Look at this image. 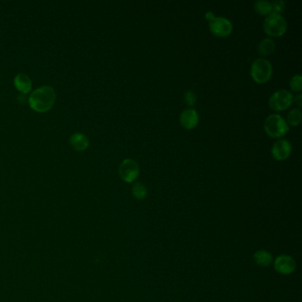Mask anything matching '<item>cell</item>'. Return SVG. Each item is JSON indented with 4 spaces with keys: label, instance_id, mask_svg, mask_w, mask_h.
I'll use <instances>...</instances> for the list:
<instances>
[{
    "label": "cell",
    "instance_id": "cell-1",
    "mask_svg": "<svg viewBox=\"0 0 302 302\" xmlns=\"http://www.w3.org/2000/svg\"><path fill=\"white\" fill-rule=\"evenodd\" d=\"M56 100V93L53 87L44 85L39 87L29 95V107L37 113H45L51 110Z\"/></svg>",
    "mask_w": 302,
    "mask_h": 302
},
{
    "label": "cell",
    "instance_id": "cell-2",
    "mask_svg": "<svg viewBox=\"0 0 302 302\" xmlns=\"http://www.w3.org/2000/svg\"><path fill=\"white\" fill-rule=\"evenodd\" d=\"M264 130L271 138H280L285 136L289 131V126L281 115L273 114L269 115L265 120Z\"/></svg>",
    "mask_w": 302,
    "mask_h": 302
},
{
    "label": "cell",
    "instance_id": "cell-3",
    "mask_svg": "<svg viewBox=\"0 0 302 302\" xmlns=\"http://www.w3.org/2000/svg\"><path fill=\"white\" fill-rule=\"evenodd\" d=\"M273 73L272 65L267 59L259 58L253 62L250 74L256 83L263 84L270 81Z\"/></svg>",
    "mask_w": 302,
    "mask_h": 302
},
{
    "label": "cell",
    "instance_id": "cell-4",
    "mask_svg": "<svg viewBox=\"0 0 302 302\" xmlns=\"http://www.w3.org/2000/svg\"><path fill=\"white\" fill-rule=\"evenodd\" d=\"M263 29L268 36L273 37L282 36L286 32L287 22L282 15L271 13L264 20Z\"/></svg>",
    "mask_w": 302,
    "mask_h": 302
},
{
    "label": "cell",
    "instance_id": "cell-5",
    "mask_svg": "<svg viewBox=\"0 0 302 302\" xmlns=\"http://www.w3.org/2000/svg\"><path fill=\"white\" fill-rule=\"evenodd\" d=\"M294 97L289 90H278L274 92L270 97L269 105L274 111L280 112L286 110L293 103Z\"/></svg>",
    "mask_w": 302,
    "mask_h": 302
},
{
    "label": "cell",
    "instance_id": "cell-6",
    "mask_svg": "<svg viewBox=\"0 0 302 302\" xmlns=\"http://www.w3.org/2000/svg\"><path fill=\"white\" fill-rule=\"evenodd\" d=\"M118 172L119 176L123 182L130 184L139 176L140 169L136 161L132 159H125L119 167Z\"/></svg>",
    "mask_w": 302,
    "mask_h": 302
},
{
    "label": "cell",
    "instance_id": "cell-7",
    "mask_svg": "<svg viewBox=\"0 0 302 302\" xmlns=\"http://www.w3.org/2000/svg\"><path fill=\"white\" fill-rule=\"evenodd\" d=\"M209 29L215 35L218 37H227L230 36L233 26L230 20L224 17H216L213 21L209 22Z\"/></svg>",
    "mask_w": 302,
    "mask_h": 302
},
{
    "label": "cell",
    "instance_id": "cell-8",
    "mask_svg": "<svg viewBox=\"0 0 302 302\" xmlns=\"http://www.w3.org/2000/svg\"><path fill=\"white\" fill-rule=\"evenodd\" d=\"M274 268L277 272L282 275H290L296 269L294 259L287 255L277 256L274 262Z\"/></svg>",
    "mask_w": 302,
    "mask_h": 302
},
{
    "label": "cell",
    "instance_id": "cell-9",
    "mask_svg": "<svg viewBox=\"0 0 302 302\" xmlns=\"http://www.w3.org/2000/svg\"><path fill=\"white\" fill-rule=\"evenodd\" d=\"M291 153V144L290 141L280 139L274 143L271 147V155L275 160L282 162L290 157Z\"/></svg>",
    "mask_w": 302,
    "mask_h": 302
},
{
    "label": "cell",
    "instance_id": "cell-10",
    "mask_svg": "<svg viewBox=\"0 0 302 302\" xmlns=\"http://www.w3.org/2000/svg\"><path fill=\"white\" fill-rule=\"evenodd\" d=\"M199 116L193 108H186L180 115V123L186 130H193L198 126Z\"/></svg>",
    "mask_w": 302,
    "mask_h": 302
},
{
    "label": "cell",
    "instance_id": "cell-11",
    "mask_svg": "<svg viewBox=\"0 0 302 302\" xmlns=\"http://www.w3.org/2000/svg\"><path fill=\"white\" fill-rule=\"evenodd\" d=\"M69 144L76 151H85L89 147L90 141L85 134L77 132L69 137Z\"/></svg>",
    "mask_w": 302,
    "mask_h": 302
},
{
    "label": "cell",
    "instance_id": "cell-12",
    "mask_svg": "<svg viewBox=\"0 0 302 302\" xmlns=\"http://www.w3.org/2000/svg\"><path fill=\"white\" fill-rule=\"evenodd\" d=\"M15 88L23 94H28L31 90L32 83L29 76L25 74H18L14 79Z\"/></svg>",
    "mask_w": 302,
    "mask_h": 302
},
{
    "label": "cell",
    "instance_id": "cell-13",
    "mask_svg": "<svg viewBox=\"0 0 302 302\" xmlns=\"http://www.w3.org/2000/svg\"><path fill=\"white\" fill-rule=\"evenodd\" d=\"M254 260L258 266L265 268V267L270 266V264L272 263L273 257H272V255L266 250H259L255 254Z\"/></svg>",
    "mask_w": 302,
    "mask_h": 302
},
{
    "label": "cell",
    "instance_id": "cell-14",
    "mask_svg": "<svg viewBox=\"0 0 302 302\" xmlns=\"http://www.w3.org/2000/svg\"><path fill=\"white\" fill-rule=\"evenodd\" d=\"M276 50V43L271 38H264L258 45V53L262 56H269Z\"/></svg>",
    "mask_w": 302,
    "mask_h": 302
},
{
    "label": "cell",
    "instance_id": "cell-15",
    "mask_svg": "<svg viewBox=\"0 0 302 302\" xmlns=\"http://www.w3.org/2000/svg\"><path fill=\"white\" fill-rule=\"evenodd\" d=\"M254 8L257 14L263 16H268L272 13L271 3L269 1H256Z\"/></svg>",
    "mask_w": 302,
    "mask_h": 302
},
{
    "label": "cell",
    "instance_id": "cell-16",
    "mask_svg": "<svg viewBox=\"0 0 302 302\" xmlns=\"http://www.w3.org/2000/svg\"><path fill=\"white\" fill-rule=\"evenodd\" d=\"M301 119L302 114L300 109L293 108L288 114L286 123H289L291 126H298L301 122Z\"/></svg>",
    "mask_w": 302,
    "mask_h": 302
},
{
    "label": "cell",
    "instance_id": "cell-17",
    "mask_svg": "<svg viewBox=\"0 0 302 302\" xmlns=\"http://www.w3.org/2000/svg\"><path fill=\"white\" fill-rule=\"evenodd\" d=\"M132 194L138 200H143L147 197V188L142 183H136L132 186Z\"/></svg>",
    "mask_w": 302,
    "mask_h": 302
},
{
    "label": "cell",
    "instance_id": "cell-18",
    "mask_svg": "<svg viewBox=\"0 0 302 302\" xmlns=\"http://www.w3.org/2000/svg\"><path fill=\"white\" fill-rule=\"evenodd\" d=\"M290 87L294 92H300L302 90V76L300 75H295L291 77L290 81Z\"/></svg>",
    "mask_w": 302,
    "mask_h": 302
},
{
    "label": "cell",
    "instance_id": "cell-19",
    "mask_svg": "<svg viewBox=\"0 0 302 302\" xmlns=\"http://www.w3.org/2000/svg\"><path fill=\"white\" fill-rule=\"evenodd\" d=\"M184 101L189 107H193L197 102V96L192 90H187L184 96Z\"/></svg>",
    "mask_w": 302,
    "mask_h": 302
},
{
    "label": "cell",
    "instance_id": "cell-20",
    "mask_svg": "<svg viewBox=\"0 0 302 302\" xmlns=\"http://www.w3.org/2000/svg\"><path fill=\"white\" fill-rule=\"evenodd\" d=\"M271 8H272V13L281 15V13L284 11L285 8V2L281 0L271 2Z\"/></svg>",
    "mask_w": 302,
    "mask_h": 302
},
{
    "label": "cell",
    "instance_id": "cell-21",
    "mask_svg": "<svg viewBox=\"0 0 302 302\" xmlns=\"http://www.w3.org/2000/svg\"><path fill=\"white\" fill-rule=\"evenodd\" d=\"M215 18H216V15H214V13H212V12H208V13L206 14V19H207L209 22L213 21Z\"/></svg>",
    "mask_w": 302,
    "mask_h": 302
},
{
    "label": "cell",
    "instance_id": "cell-22",
    "mask_svg": "<svg viewBox=\"0 0 302 302\" xmlns=\"http://www.w3.org/2000/svg\"><path fill=\"white\" fill-rule=\"evenodd\" d=\"M295 103H296V104L298 105V107H299V108H300V107H301L302 106V96H301V94H298V96H297V97H295Z\"/></svg>",
    "mask_w": 302,
    "mask_h": 302
}]
</instances>
